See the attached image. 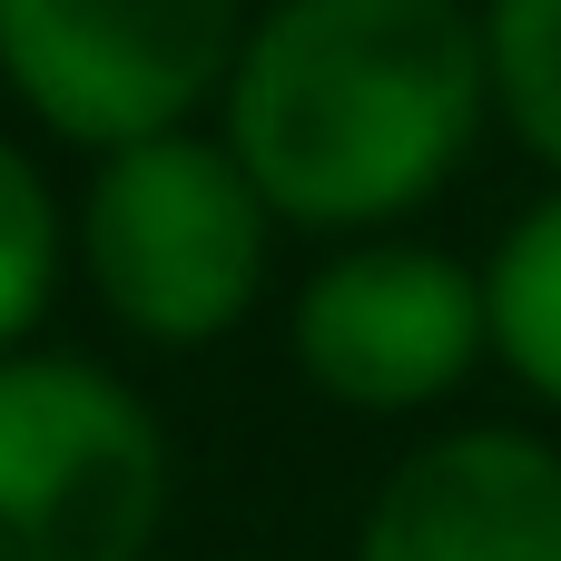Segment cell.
<instances>
[{"label":"cell","instance_id":"obj_3","mask_svg":"<svg viewBox=\"0 0 561 561\" xmlns=\"http://www.w3.org/2000/svg\"><path fill=\"white\" fill-rule=\"evenodd\" d=\"M168 434L89 355H0V561H148Z\"/></svg>","mask_w":561,"mask_h":561},{"label":"cell","instance_id":"obj_2","mask_svg":"<svg viewBox=\"0 0 561 561\" xmlns=\"http://www.w3.org/2000/svg\"><path fill=\"white\" fill-rule=\"evenodd\" d=\"M79 276L138 345H217L276 256V207L227 138L168 128L108 148L79 197Z\"/></svg>","mask_w":561,"mask_h":561},{"label":"cell","instance_id":"obj_4","mask_svg":"<svg viewBox=\"0 0 561 561\" xmlns=\"http://www.w3.org/2000/svg\"><path fill=\"white\" fill-rule=\"evenodd\" d=\"M247 30V0H0V79L49 138L108 158L227 99Z\"/></svg>","mask_w":561,"mask_h":561},{"label":"cell","instance_id":"obj_8","mask_svg":"<svg viewBox=\"0 0 561 561\" xmlns=\"http://www.w3.org/2000/svg\"><path fill=\"white\" fill-rule=\"evenodd\" d=\"M483 69L503 128L561 187V0H483Z\"/></svg>","mask_w":561,"mask_h":561},{"label":"cell","instance_id":"obj_6","mask_svg":"<svg viewBox=\"0 0 561 561\" xmlns=\"http://www.w3.org/2000/svg\"><path fill=\"white\" fill-rule=\"evenodd\" d=\"M355 561H561V454L523 424L414 444L365 503Z\"/></svg>","mask_w":561,"mask_h":561},{"label":"cell","instance_id":"obj_9","mask_svg":"<svg viewBox=\"0 0 561 561\" xmlns=\"http://www.w3.org/2000/svg\"><path fill=\"white\" fill-rule=\"evenodd\" d=\"M59 276H69V217L49 178L0 138V355L30 345V325L59 306Z\"/></svg>","mask_w":561,"mask_h":561},{"label":"cell","instance_id":"obj_1","mask_svg":"<svg viewBox=\"0 0 561 561\" xmlns=\"http://www.w3.org/2000/svg\"><path fill=\"white\" fill-rule=\"evenodd\" d=\"M493 118L483 10L463 0H266L237 79L227 148L276 227L375 237L414 217Z\"/></svg>","mask_w":561,"mask_h":561},{"label":"cell","instance_id":"obj_7","mask_svg":"<svg viewBox=\"0 0 561 561\" xmlns=\"http://www.w3.org/2000/svg\"><path fill=\"white\" fill-rule=\"evenodd\" d=\"M483 316H493V355L513 365V385L561 414V187L503 227L483 266Z\"/></svg>","mask_w":561,"mask_h":561},{"label":"cell","instance_id":"obj_5","mask_svg":"<svg viewBox=\"0 0 561 561\" xmlns=\"http://www.w3.org/2000/svg\"><path fill=\"white\" fill-rule=\"evenodd\" d=\"M286 345L325 404L424 414L493 355V316H483V276L463 256L414 247V237H355L296 286Z\"/></svg>","mask_w":561,"mask_h":561}]
</instances>
